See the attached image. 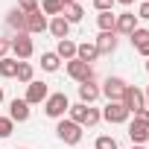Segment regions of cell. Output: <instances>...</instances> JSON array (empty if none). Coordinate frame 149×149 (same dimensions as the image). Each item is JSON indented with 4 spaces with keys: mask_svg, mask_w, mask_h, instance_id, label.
<instances>
[{
    "mask_svg": "<svg viewBox=\"0 0 149 149\" xmlns=\"http://www.w3.org/2000/svg\"><path fill=\"white\" fill-rule=\"evenodd\" d=\"M70 120L73 123H79V126H97L102 120V114L94 108V105H85V102H76V105H70Z\"/></svg>",
    "mask_w": 149,
    "mask_h": 149,
    "instance_id": "1",
    "label": "cell"
},
{
    "mask_svg": "<svg viewBox=\"0 0 149 149\" xmlns=\"http://www.w3.org/2000/svg\"><path fill=\"white\" fill-rule=\"evenodd\" d=\"M67 111H70V100H67V94H50V97L44 100V114H47V117L61 120Z\"/></svg>",
    "mask_w": 149,
    "mask_h": 149,
    "instance_id": "2",
    "label": "cell"
},
{
    "mask_svg": "<svg viewBox=\"0 0 149 149\" xmlns=\"http://www.w3.org/2000/svg\"><path fill=\"white\" fill-rule=\"evenodd\" d=\"M56 134H58L67 146H76V143L82 140V126H79V123H73L70 117H67V120L61 117V120H58V126H56Z\"/></svg>",
    "mask_w": 149,
    "mask_h": 149,
    "instance_id": "3",
    "label": "cell"
},
{
    "mask_svg": "<svg viewBox=\"0 0 149 149\" xmlns=\"http://www.w3.org/2000/svg\"><path fill=\"white\" fill-rule=\"evenodd\" d=\"M9 47H12V53H15V58H21V61H26L32 53H35V44H32V38L26 35V32H18L12 41H9Z\"/></svg>",
    "mask_w": 149,
    "mask_h": 149,
    "instance_id": "4",
    "label": "cell"
},
{
    "mask_svg": "<svg viewBox=\"0 0 149 149\" xmlns=\"http://www.w3.org/2000/svg\"><path fill=\"white\" fill-rule=\"evenodd\" d=\"M100 94H102L108 102H120V100H123V94H126V82H123L120 76H108V79L102 82Z\"/></svg>",
    "mask_w": 149,
    "mask_h": 149,
    "instance_id": "5",
    "label": "cell"
},
{
    "mask_svg": "<svg viewBox=\"0 0 149 149\" xmlns=\"http://www.w3.org/2000/svg\"><path fill=\"white\" fill-rule=\"evenodd\" d=\"M120 102L126 105V111H129V114H137V111H143V108H146L143 91H140V88H134V85H126V94H123V100H120Z\"/></svg>",
    "mask_w": 149,
    "mask_h": 149,
    "instance_id": "6",
    "label": "cell"
},
{
    "mask_svg": "<svg viewBox=\"0 0 149 149\" xmlns=\"http://www.w3.org/2000/svg\"><path fill=\"white\" fill-rule=\"evenodd\" d=\"M67 76L73 79V82H88V79H94V67L88 64V61H79V58H70L67 61Z\"/></svg>",
    "mask_w": 149,
    "mask_h": 149,
    "instance_id": "7",
    "label": "cell"
},
{
    "mask_svg": "<svg viewBox=\"0 0 149 149\" xmlns=\"http://www.w3.org/2000/svg\"><path fill=\"white\" fill-rule=\"evenodd\" d=\"M47 97H50V88H47L44 82H35V79H32V82L26 85V97H24V100H26L29 105H38V102H44Z\"/></svg>",
    "mask_w": 149,
    "mask_h": 149,
    "instance_id": "8",
    "label": "cell"
},
{
    "mask_svg": "<svg viewBox=\"0 0 149 149\" xmlns=\"http://www.w3.org/2000/svg\"><path fill=\"white\" fill-rule=\"evenodd\" d=\"M102 120H108V123H126L129 120V111H126L123 102H108L105 111H102Z\"/></svg>",
    "mask_w": 149,
    "mask_h": 149,
    "instance_id": "9",
    "label": "cell"
},
{
    "mask_svg": "<svg viewBox=\"0 0 149 149\" xmlns=\"http://www.w3.org/2000/svg\"><path fill=\"white\" fill-rule=\"evenodd\" d=\"M44 29H47V18H44V12H41V9L29 12V15H26V35H38V32H44Z\"/></svg>",
    "mask_w": 149,
    "mask_h": 149,
    "instance_id": "10",
    "label": "cell"
},
{
    "mask_svg": "<svg viewBox=\"0 0 149 149\" xmlns=\"http://www.w3.org/2000/svg\"><path fill=\"white\" fill-rule=\"evenodd\" d=\"M134 29H137V15H132V12H123V15H117V21H114V32L132 35Z\"/></svg>",
    "mask_w": 149,
    "mask_h": 149,
    "instance_id": "11",
    "label": "cell"
},
{
    "mask_svg": "<svg viewBox=\"0 0 149 149\" xmlns=\"http://www.w3.org/2000/svg\"><path fill=\"white\" fill-rule=\"evenodd\" d=\"M94 44H97V53L100 56H111L117 50V32H100V38Z\"/></svg>",
    "mask_w": 149,
    "mask_h": 149,
    "instance_id": "12",
    "label": "cell"
},
{
    "mask_svg": "<svg viewBox=\"0 0 149 149\" xmlns=\"http://www.w3.org/2000/svg\"><path fill=\"white\" fill-rule=\"evenodd\" d=\"M9 120H12V123H26V120H29V102H26V100H12V105H9Z\"/></svg>",
    "mask_w": 149,
    "mask_h": 149,
    "instance_id": "13",
    "label": "cell"
},
{
    "mask_svg": "<svg viewBox=\"0 0 149 149\" xmlns=\"http://www.w3.org/2000/svg\"><path fill=\"white\" fill-rule=\"evenodd\" d=\"M97 97H100V88H97V82H94V79H88V82H82V85H79V102L91 105Z\"/></svg>",
    "mask_w": 149,
    "mask_h": 149,
    "instance_id": "14",
    "label": "cell"
},
{
    "mask_svg": "<svg viewBox=\"0 0 149 149\" xmlns=\"http://www.w3.org/2000/svg\"><path fill=\"white\" fill-rule=\"evenodd\" d=\"M47 29H50V32H53V35H56V38H58V41H61V38H67V35H70V24H67V21H64V18H61V15H58V18H53V21H50V24H47Z\"/></svg>",
    "mask_w": 149,
    "mask_h": 149,
    "instance_id": "15",
    "label": "cell"
},
{
    "mask_svg": "<svg viewBox=\"0 0 149 149\" xmlns=\"http://www.w3.org/2000/svg\"><path fill=\"white\" fill-rule=\"evenodd\" d=\"M76 58L79 61H97L100 58V53H97V44H76Z\"/></svg>",
    "mask_w": 149,
    "mask_h": 149,
    "instance_id": "16",
    "label": "cell"
},
{
    "mask_svg": "<svg viewBox=\"0 0 149 149\" xmlns=\"http://www.w3.org/2000/svg\"><path fill=\"white\" fill-rule=\"evenodd\" d=\"M129 137H132L134 146H143V143L149 140V129L140 126V123H132V126H129Z\"/></svg>",
    "mask_w": 149,
    "mask_h": 149,
    "instance_id": "17",
    "label": "cell"
},
{
    "mask_svg": "<svg viewBox=\"0 0 149 149\" xmlns=\"http://www.w3.org/2000/svg\"><path fill=\"white\" fill-rule=\"evenodd\" d=\"M61 18H64L67 24H79V21L85 18V9H82L79 3H70V6H64V9H61Z\"/></svg>",
    "mask_w": 149,
    "mask_h": 149,
    "instance_id": "18",
    "label": "cell"
},
{
    "mask_svg": "<svg viewBox=\"0 0 149 149\" xmlns=\"http://www.w3.org/2000/svg\"><path fill=\"white\" fill-rule=\"evenodd\" d=\"M56 56H58V58H64V61L76 58V44H73L70 38H61V41H58V47H56Z\"/></svg>",
    "mask_w": 149,
    "mask_h": 149,
    "instance_id": "19",
    "label": "cell"
},
{
    "mask_svg": "<svg viewBox=\"0 0 149 149\" xmlns=\"http://www.w3.org/2000/svg\"><path fill=\"white\" fill-rule=\"evenodd\" d=\"M6 24H9V26H15L18 32H26V15H24L21 9H12V12L6 15Z\"/></svg>",
    "mask_w": 149,
    "mask_h": 149,
    "instance_id": "20",
    "label": "cell"
},
{
    "mask_svg": "<svg viewBox=\"0 0 149 149\" xmlns=\"http://www.w3.org/2000/svg\"><path fill=\"white\" fill-rule=\"evenodd\" d=\"M114 21H117V15H114V12H100V15H97L100 32H114Z\"/></svg>",
    "mask_w": 149,
    "mask_h": 149,
    "instance_id": "21",
    "label": "cell"
},
{
    "mask_svg": "<svg viewBox=\"0 0 149 149\" xmlns=\"http://www.w3.org/2000/svg\"><path fill=\"white\" fill-rule=\"evenodd\" d=\"M18 73V58H0V76H6V79H12Z\"/></svg>",
    "mask_w": 149,
    "mask_h": 149,
    "instance_id": "22",
    "label": "cell"
},
{
    "mask_svg": "<svg viewBox=\"0 0 149 149\" xmlns=\"http://www.w3.org/2000/svg\"><path fill=\"white\" fill-rule=\"evenodd\" d=\"M58 64H61V58H58L56 53H44V56H41V67H44L47 73H56Z\"/></svg>",
    "mask_w": 149,
    "mask_h": 149,
    "instance_id": "23",
    "label": "cell"
},
{
    "mask_svg": "<svg viewBox=\"0 0 149 149\" xmlns=\"http://www.w3.org/2000/svg\"><path fill=\"white\" fill-rule=\"evenodd\" d=\"M15 76H18V82H32V64L29 61H18V73H15Z\"/></svg>",
    "mask_w": 149,
    "mask_h": 149,
    "instance_id": "24",
    "label": "cell"
},
{
    "mask_svg": "<svg viewBox=\"0 0 149 149\" xmlns=\"http://www.w3.org/2000/svg\"><path fill=\"white\" fill-rule=\"evenodd\" d=\"M129 38H132V44H134V50H137V47H143V44H149V29H143V26H137V29H134V32H132Z\"/></svg>",
    "mask_w": 149,
    "mask_h": 149,
    "instance_id": "25",
    "label": "cell"
},
{
    "mask_svg": "<svg viewBox=\"0 0 149 149\" xmlns=\"http://www.w3.org/2000/svg\"><path fill=\"white\" fill-rule=\"evenodd\" d=\"M38 9H41L44 15H53V18H58V15H61V3H58V0H44Z\"/></svg>",
    "mask_w": 149,
    "mask_h": 149,
    "instance_id": "26",
    "label": "cell"
},
{
    "mask_svg": "<svg viewBox=\"0 0 149 149\" xmlns=\"http://www.w3.org/2000/svg\"><path fill=\"white\" fill-rule=\"evenodd\" d=\"M97 149H120V146L111 134H102V137H97Z\"/></svg>",
    "mask_w": 149,
    "mask_h": 149,
    "instance_id": "27",
    "label": "cell"
},
{
    "mask_svg": "<svg viewBox=\"0 0 149 149\" xmlns=\"http://www.w3.org/2000/svg\"><path fill=\"white\" fill-rule=\"evenodd\" d=\"M12 132H15V123L9 117H0V137H9Z\"/></svg>",
    "mask_w": 149,
    "mask_h": 149,
    "instance_id": "28",
    "label": "cell"
},
{
    "mask_svg": "<svg viewBox=\"0 0 149 149\" xmlns=\"http://www.w3.org/2000/svg\"><path fill=\"white\" fill-rule=\"evenodd\" d=\"M18 9H21L24 15H29V12L38 9V0H18Z\"/></svg>",
    "mask_w": 149,
    "mask_h": 149,
    "instance_id": "29",
    "label": "cell"
},
{
    "mask_svg": "<svg viewBox=\"0 0 149 149\" xmlns=\"http://www.w3.org/2000/svg\"><path fill=\"white\" fill-rule=\"evenodd\" d=\"M134 123H140V126H146V129H149V108L137 111V114H134Z\"/></svg>",
    "mask_w": 149,
    "mask_h": 149,
    "instance_id": "30",
    "label": "cell"
},
{
    "mask_svg": "<svg viewBox=\"0 0 149 149\" xmlns=\"http://www.w3.org/2000/svg\"><path fill=\"white\" fill-rule=\"evenodd\" d=\"M94 6H97V12H111L114 0H94Z\"/></svg>",
    "mask_w": 149,
    "mask_h": 149,
    "instance_id": "31",
    "label": "cell"
},
{
    "mask_svg": "<svg viewBox=\"0 0 149 149\" xmlns=\"http://www.w3.org/2000/svg\"><path fill=\"white\" fill-rule=\"evenodd\" d=\"M137 18L149 21V0H143V3H140V9H137Z\"/></svg>",
    "mask_w": 149,
    "mask_h": 149,
    "instance_id": "32",
    "label": "cell"
},
{
    "mask_svg": "<svg viewBox=\"0 0 149 149\" xmlns=\"http://www.w3.org/2000/svg\"><path fill=\"white\" fill-rule=\"evenodd\" d=\"M12 47H9V41L6 38H0V58H6V53H9Z\"/></svg>",
    "mask_w": 149,
    "mask_h": 149,
    "instance_id": "33",
    "label": "cell"
},
{
    "mask_svg": "<svg viewBox=\"0 0 149 149\" xmlns=\"http://www.w3.org/2000/svg\"><path fill=\"white\" fill-rule=\"evenodd\" d=\"M58 3H61V9H64V6H70V3H76V0H58Z\"/></svg>",
    "mask_w": 149,
    "mask_h": 149,
    "instance_id": "34",
    "label": "cell"
},
{
    "mask_svg": "<svg viewBox=\"0 0 149 149\" xmlns=\"http://www.w3.org/2000/svg\"><path fill=\"white\" fill-rule=\"evenodd\" d=\"M114 3H123V6H132V3H134V0H114Z\"/></svg>",
    "mask_w": 149,
    "mask_h": 149,
    "instance_id": "35",
    "label": "cell"
},
{
    "mask_svg": "<svg viewBox=\"0 0 149 149\" xmlns=\"http://www.w3.org/2000/svg\"><path fill=\"white\" fill-rule=\"evenodd\" d=\"M143 100H146V108H149V88H146V94H143Z\"/></svg>",
    "mask_w": 149,
    "mask_h": 149,
    "instance_id": "36",
    "label": "cell"
},
{
    "mask_svg": "<svg viewBox=\"0 0 149 149\" xmlns=\"http://www.w3.org/2000/svg\"><path fill=\"white\" fill-rule=\"evenodd\" d=\"M0 102H3V88H0Z\"/></svg>",
    "mask_w": 149,
    "mask_h": 149,
    "instance_id": "37",
    "label": "cell"
},
{
    "mask_svg": "<svg viewBox=\"0 0 149 149\" xmlns=\"http://www.w3.org/2000/svg\"><path fill=\"white\" fill-rule=\"evenodd\" d=\"M132 149H143V146H132Z\"/></svg>",
    "mask_w": 149,
    "mask_h": 149,
    "instance_id": "38",
    "label": "cell"
},
{
    "mask_svg": "<svg viewBox=\"0 0 149 149\" xmlns=\"http://www.w3.org/2000/svg\"><path fill=\"white\" fill-rule=\"evenodd\" d=\"M146 70H149V61H146Z\"/></svg>",
    "mask_w": 149,
    "mask_h": 149,
    "instance_id": "39",
    "label": "cell"
}]
</instances>
